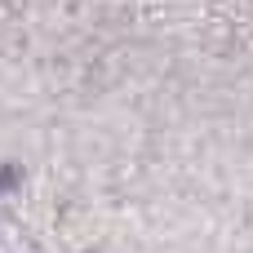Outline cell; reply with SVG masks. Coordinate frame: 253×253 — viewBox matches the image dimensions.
Returning a JSON list of instances; mask_svg holds the SVG:
<instances>
[{
	"instance_id": "cell-1",
	"label": "cell",
	"mask_w": 253,
	"mask_h": 253,
	"mask_svg": "<svg viewBox=\"0 0 253 253\" xmlns=\"http://www.w3.org/2000/svg\"><path fill=\"white\" fill-rule=\"evenodd\" d=\"M13 182H18V173L13 169H0V187H13Z\"/></svg>"
}]
</instances>
